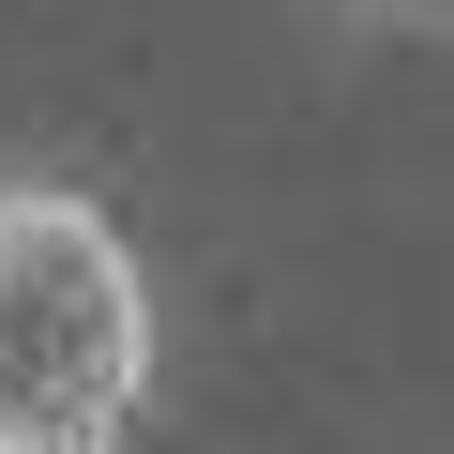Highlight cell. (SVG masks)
Masks as SVG:
<instances>
[{
  "instance_id": "cell-1",
  "label": "cell",
  "mask_w": 454,
  "mask_h": 454,
  "mask_svg": "<svg viewBox=\"0 0 454 454\" xmlns=\"http://www.w3.org/2000/svg\"><path fill=\"white\" fill-rule=\"evenodd\" d=\"M167 303L91 182L0 167V454H137Z\"/></svg>"
}]
</instances>
